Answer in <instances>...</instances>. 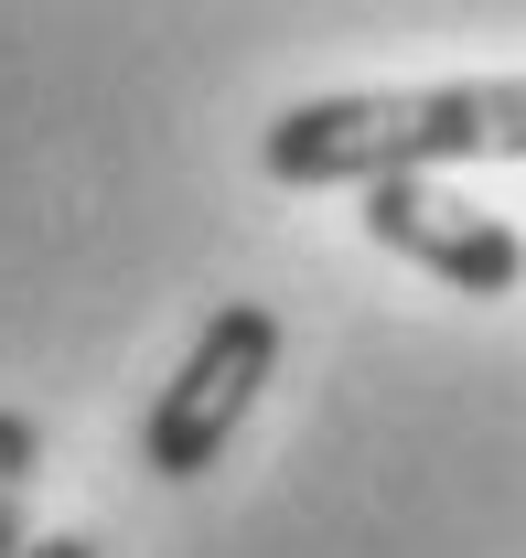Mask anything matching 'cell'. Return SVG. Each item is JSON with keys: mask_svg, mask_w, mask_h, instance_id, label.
Returning <instances> with one entry per match:
<instances>
[{"mask_svg": "<svg viewBox=\"0 0 526 558\" xmlns=\"http://www.w3.org/2000/svg\"><path fill=\"white\" fill-rule=\"evenodd\" d=\"M452 161H526V75L452 86H344L279 108L259 140L268 183H430Z\"/></svg>", "mask_w": 526, "mask_h": 558, "instance_id": "1", "label": "cell"}, {"mask_svg": "<svg viewBox=\"0 0 526 558\" xmlns=\"http://www.w3.org/2000/svg\"><path fill=\"white\" fill-rule=\"evenodd\" d=\"M366 236L387 247V258H408V269H430L441 290H473V301H505V290H526V236L505 226V215L462 205L452 183H366Z\"/></svg>", "mask_w": 526, "mask_h": 558, "instance_id": "3", "label": "cell"}, {"mask_svg": "<svg viewBox=\"0 0 526 558\" xmlns=\"http://www.w3.org/2000/svg\"><path fill=\"white\" fill-rule=\"evenodd\" d=\"M33 473H44V429L22 409H0V558L33 548Z\"/></svg>", "mask_w": 526, "mask_h": 558, "instance_id": "4", "label": "cell"}, {"mask_svg": "<svg viewBox=\"0 0 526 558\" xmlns=\"http://www.w3.org/2000/svg\"><path fill=\"white\" fill-rule=\"evenodd\" d=\"M22 558H97V537H33Z\"/></svg>", "mask_w": 526, "mask_h": 558, "instance_id": "5", "label": "cell"}, {"mask_svg": "<svg viewBox=\"0 0 526 558\" xmlns=\"http://www.w3.org/2000/svg\"><path fill=\"white\" fill-rule=\"evenodd\" d=\"M279 312L268 301H226V312H204V333L183 344V365L162 376V398H151V418H140V462L162 473V484H194V473H215V451L248 429V409H259V387L279 376Z\"/></svg>", "mask_w": 526, "mask_h": 558, "instance_id": "2", "label": "cell"}]
</instances>
